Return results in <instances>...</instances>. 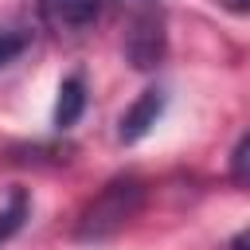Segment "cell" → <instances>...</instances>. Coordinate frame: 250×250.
<instances>
[{
  "label": "cell",
  "mask_w": 250,
  "mask_h": 250,
  "mask_svg": "<svg viewBox=\"0 0 250 250\" xmlns=\"http://www.w3.org/2000/svg\"><path fill=\"white\" fill-rule=\"evenodd\" d=\"M141 207H145V184H141L137 176H117V180H109V184L82 207V215H78V223H74V238H82V242H105V238H113Z\"/></svg>",
  "instance_id": "1"
},
{
  "label": "cell",
  "mask_w": 250,
  "mask_h": 250,
  "mask_svg": "<svg viewBox=\"0 0 250 250\" xmlns=\"http://www.w3.org/2000/svg\"><path fill=\"white\" fill-rule=\"evenodd\" d=\"M125 16V59L137 70H152L160 66L164 51H168V31H164V8L160 0H121Z\"/></svg>",
  "instance_id": "2"
},
{
  "label": "cell",
  "mask_w": 250,
  "mask_h": 250,
  "mask_svg": "<svg viewBox=\"0 0 250 250\" xmlns=\"http://www.w3.org/2000/svg\"><path fill=\"white\" fill-rule=\"evenodd\" d=\"M164 105H168V98H164V90H160V86L141 90V94H137V102H133V105L121 113V121H117V141H121V145H137L141 137H148V133H152V125L160 121Z\"/></svg>",
  "instance_id": "3"
},
{
  "label": "cell",
  "mask_w": 250,
  "mask_h": 250,
  "mask_svg": "<svg viewBox=\"0 0 250 250\" xmlns=\"http://www.w3.org/2000/svg\"><path fill=\"white\" fill-rule=\"evenodd\" d=\"M105 0H39V20L55 31H82L102 16Z\"/></svg>",
  "instance_id": "4"
},
{
  "label": "cell",
  "mask_w": 250,
  "mask_h": 250,
  "mask_svg": "<svg viewBox=\"0 0 250 250\" xmlns=\"http://www.w3.org/2000/svg\"><path fill=\"white\" fill-rule=\"evenodd\" d=\"M82 113H86V78L82 74H66L59 82V98H55V129L78 125Z\"/></svg>",
  "instance_id": "5"
},
{
  "label": "cell",
  "mask_w": 250,
  "mask_h": 250,
  "mask_svg": "<svg viewBox=\"0 0 250 250\" xmlns=\"http://www.w3.org/2000/svg\"><path fill=\"white\" fill-rule=\"evenodd\" d=\"M27 47H31V27H20V23L0 27V70L12 66Z\"/></svg>",
  "instance_id": "6"
},
{
  "label": "cell",
  "mask_w": 250,
  "mask_h": 250,
  "mask_svg": "<svg viewBox=\"0 0 250 250\" xmlns=\"http://www.w3.org/2000/svg\"><path fill=\"white\" fill-rule=\"evenodd\" d=\"M23 223H27V191L16 188L12 199H8V207H0V246H4Z\"/></svg>",
  "instance_id": "7"
},
{
  "label": "cell",
  "mask_w": 250,
  "mask_h": 250,
  "mask_svg": "<svg viewBox=\"0 0 250 250\" xmlns=\"http://www.w3.org/2000/svg\"><path fill=\"white\" fill-rule=\"evenodd\" d=\"M230 180L238 184V188H250V133L234 145V152H230Z\"/></svg>",
  "instance_id": "8"
},
{
  "label": "cell",
  "mask_w": 250,
  "mask_h": 250,
  "mask_svg": "<svg viewBox=\"0 0 250 250\" xmlns=\"http://www.w3.org/2000/svg\"><path fill=\"white\" fill-rule=\"evenodd\" d=\"M230 250H250V227H246V230H238V234L230 238Z\"/></svg>",
  "instance_id": "9"
},
{
  "label": "cell",
  "mask_w": 250,
  "mask_h": 250,
  "mask_svg": "<svg viewBox=\"0 0 250 250\" xmlns=\"http://www.w3.org/2000/svg\"><path fill=\"white\" fill-rule=\"evenodd\" d=\"M223 8H230V12H250V0H219Z\"/></svg>",
  "instance_id": "10"
}]
</instances>
